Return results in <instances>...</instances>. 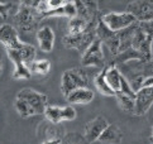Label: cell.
<instances>
[{
  "label": "cell",
  "mask_w": 153,
  "mask_h": 144,
  "mask_svg": "<svg viewBox=\"0 0 153 144\" xmlns=\"http://www.w3.org/2000/svg\"><path fill=\"white\" fill-rule=\"evenodd\" d=\"M109 126L108 120L104 118L102 115L96 116L95 119H92L91 121H89L85 125V139L87 143H94L96 140H99V138L101 137V134L105 129Z\"/></svg>",
  "instance_id": "obj_7"
},
{
  "label": "cell",
  "mask_w": 153,
  "mask_h": 144,
  "mask_svg": "<svg viewBox=\"0 0 153 144\" xmlns=\"http://www.w3.org/2000/svg\"><path fill=\"white\" fill-rule=\"evenodd\" d=\"M89 79L84 70L72 68L63 72L61 80V91L65 97H67L72 91L77 88H87Z\"/></svg>",
  "instance_id": "obj_1"
},
{
  "label": "cell",
  "mask_w": 153,
  "mask_h": 144,
  "mask_svg": "<svg viewBox=\"0 0 153 144\" xmlns=\"http://www.w3.org/2000/svg\"><path fill=\"white\" fill-rule=\"evenodd\" d=\"M19 54H20V57H22V61H23V62L27 66H28V67H30L32 63L36 61L37 51H36V48L32 46V44L24 43V46L19 49Z\"/></svg>",
  "instance_id": "obj_19"
},
{
  "label": "cell",
  "mask_w": 153,
  "mask_h": 144,
  "mask_svg": "<svg viewBox=\"0 0 153 144\" xmlns=\"http://www.w3.org/2000/svg\"><path fill=\"white\" fill-rule=\"evenodd\" d=\"M61 111H62V121L63 120H75L76 119V110L72 106H61Z\"/></svg>",
  "instance_id": "obj_23"
},
{
  "label": "cell",
  "mask_w": 153,
  "mask_h": 144,
  "mask_svg": "<svg viewBox=\"0 0 153 144\" xmlns=\"http://www.w3.org/2000/svg\"><path fill=\"white\" fill-rule=\"evenodd\" d=\"M43 15L38 12L37 9H32L25 7L23 3H20V8L18 10V13L15 14L14 20L22 30L24 32H30L36 28V25L38 23V20L42 19Z\"/></svg>",
  "instance_id": "obj_3"
},
{
  "label": "cell",
  "mask_w": 153,
  "mask_h": 144,
  "mask_svg": "<svg viewBox=\"0 0 153 144\" xmlns=\"http://www.w3.org/2000/svg\"><path fill=\"white\" fill-rule=\"evenodd\" d=\"M29 68H30L32 75L46 76L51 70V63L47 59H36Z\"/></svg>",
  "instance_id": "obj_20"
},
{
  "label": "cell",
  "mask_w": 153,
  "mask_h": 144,
  "mask_svg": "<svg viewBox=\"0 0 153 144\" xmlns=\"http://www.w3.org/2000/svg\"><path fill=\"white\" fill-rule=\"evenodd\" d=\"M139 28L143 30L149 38L153 39V20H151V22H142V23H139Z\"/></svg>",
  "instance_id": "obj_24"
},
{
  "label": "cell",
  "mask_w": 153,
  "mask_h": 144,
  "mask_svg": "<svg viewBox=\"0 0 153 144\" xmlns=\"http://www.w3.org/2000/svg\"><path fill=\"white\" fill-rule=\"evenodd\" d=\"M61 144H62V143H61Z\"/></svg>",
  "instance_id": "obj_30"
},
{
  "label": "cell",
  "mask_w": 153,
  "mask_h": 144,
  "mask_svg": "<svg viewBox=\"0 0 153 144\" xmlns=\"http://www.w3.org/2000/svg\"><path fill=\"white\" fill-rule=\"evenodd\" d=\"M61 139H47L46 142H43L42 144H61Z\"/></svg>",
  "instance_id": "obj_26"
},
{
  "label": "cell",
  "mask_w": 153,
  "mask_h": 144,
  "mask_svg": "<svg viewBox=\"0 0 153 144\" xmlns=\"http://www.w3.org/2000/svg\"><path fill=\"white\" fill-rule=\"evenodd\" d=\"M66 100L70 104H79V105L89 104L94 100V92L90 88H77V90L70 94L66 97Z\"/></svg>",
  "instance_id": "obj_14"
},
{
  "label": "cell",
  "mask_w": 153,
  "mask_h": 144,
  "mask_svg": "<svg viewBox=\"0 0 153 144\" xmlns=\"http://www.w3.org/2000/svg\"><path fill=\"white\" fill-rule=\"evenodd\" d=\"M152 128H153V126H152Z\"/></svg>",
  "instance_id": "obj_29"
},
{
  "label": "cell",
  "mask_w": 153,
  "mask_h": 144,
  "mask_svg": "<svg viewBox=\"0 0 153 144\" xmlns=\"http://www.w3.org/2000/svg\"><path fill=\"white\" fill-rule=\"evenodd\" d=\"M94 85L96 87V90L99 91L101 95H104V96H114V97H115L117 92L108 85L106 79H105V70H104V68L101 70L100 73L96 75L95 80H94Z\"/></svg>",
  "instance_id": "obj_15"
},
{
  "label": "cell",
  "mask_w": 153,
  "mask_h": 144,
  "mask_svg": "<svg viewBox=\"0 0 153 144\" xmlns=\"http://www.w3.org/2000/svg\"><path fill=\"white\" fill-rule=\"evenodd\" d=\"M146 87H153V75L146 76L143 85H142V88H146Z\"/></svg>",
  "instance_id": "obj_25"
},
{
  "label": "cell",
  "mask_w": 153,
  "mask_h": 144,
  "mask_svg": "<svg viewBox=\"0 0 153 144\" xmlns=\"http://www.w3.org/2000/svg\"><path fill=\"white\" fill-rule=\"evenodd\" d=\"M153 104V87H146L140 88L137 92L135 97V116H143L144 114L148 113Z\"/></svg>",
  "instance_id": "obj_9"
},
{
  "label": "cell",
  "mask_w": 153,
  "mask_h": 144,
  "mask_svg": "<svg viewBox=\"0 0 153 144\" xmlns=\"http://www.w3.org/2000/svg\"><path fill=\"white\" fill-rule=\"evenodd\" d=\"M89 25V22H86L85 19L80 18V16H75L74 19H70L68 25H67V34L70 36H77L84 33L85 29Z\"/></svg>",
  "instance_id": "obj_16"
},
{
  "label": "cell",
  "mask_w": 153,
  "mask_h": 144,
  "mask_svg": "<svg viewBox=\"0 0 153 144\" xmlns=\"http://www.w3.org/2000/svg\"><path fill=\"white\" fill-rule=\"evenodd\" d=\"M127 12L133 14L138 23L142 22H151L153 20V1H140V0H137V1H132L128 4L127 7Z\"/></svg>",
  "instance_id": "obj_6"
},
{
  "label": "cell",
  "mask_w": 153,
  "mask_h": 144,
  "mask_svg": "<svg viewBox=\"0 0 153 144\" xmlns=\"http://www.w3.org/2000/svg\"><path fill=\"white\" fill-rule=\"evenodd\" d=\"M151 143L153 144V128H152V133H151Z\"/></svg>",
  "instance_id": "obj_27"
},
{
  "label": "cell",
  "mask_w": 153,
  "mask_h": 144,
  "mask_svg": "<svg viewBox=\"0 0 153 144\" xmlns=\"http://www.w3.org/2000/svg\"><path fill=\"white\" fill-rule=\"evenodd\" d=\"M120 94H123V95H125V96L132 97V99H134V100L137 97V92L133 90V87L130 86L128 80L125 79L124 76L122 77V90H120Z\"/></svg>",
  "instance_id": "obj_22"
},
{
  "label": "cell",
  "mask_w": 153,
  "mask_h": 144,
  "mask_svg": "<svg viewBox=\"0 0 153 144\" xmlns=\"http://www.w3.org/2000/svg\"><path fill=\"white\" fill-rule=\"evenodd\" d=\"M115 97H117V101L119 104L120 109H122L123 111H125L127 114H133L134 115V111H135V100L134 99L129 97V96H125L120 92L117 94Z\"/></svg>",
  "instance_id": "obj_18"
},
{
  "label": "cell",
  "mask_w": 153,
  "mask_h": 144,
  "mask_svg": "<svg viewBox=\"0 0 153 144\" xmlns=\"http://www.w3.org/2000/svg\"><path fill=\"white\" fill-rule=\"evenodd\" d=\"M7 53H8L9 59L14 65L13 79H30V76H32L30 68L22 61L19 49H8Z\"/></svg>",
  "instance_id": "obj_10"
},
{
  "label": "cell",
  "mask_w": 153,
  "mask_h": 144,
  "mask_svg": "<svg viewBox=\"0 0 153 144\" xmlns=\"http://www.w3.org/2000/svg\"><path fill=\"white\" fill-rule=\"evenodd\" d=\"M71 144H72V143H71Z\"/></svg>",
  "instance_id": "obj_28"
},
{
  "label": "cell",
  "mask_w": 153,
  "mask_h": 144,
  "mask_svg": "<svg viewBox=\"0 0 153 144\" xmlns=\"http://www.w3.org/2000/svg\"><path fill=\"white\" fill-rule=\"evenodd\" d=\"M102 43L100 39H96L91 46L87 48V51L81 57V65L84 67H100L101 70L104 66V53H102Z\"/></svg>",
  "instance_id": "obj_5"
},
{
  "label": "cell",
  "mask_w": 153,
  "mask_h": 144,
  "mask_svg": "<svg viewBox=\"0 0 153 144\" xmlns=\"http://www.w3.org/2000/svg\"><path fill=\"white\" fill-rule=\"evenodd\" d=\"M0 41L4 48L7 49H20L24 43L19 39L18 32L10 24H3L0 28Z\"/></svg>",
  "instance_id": "obj_8"
},
{
  "label": "cell",
  "mask_w": 153,
  "mask_h": 144,
  "mask_svg": "<svg viewBox=\"0 0 153 144\" xmlns=\"http://www.w3.org/2000/svg\"><path fill=\"white\" fill-rule=\"evenodd\" d=\"M101 19L104 22L109 29L111 32H115V33H119L124 29L129 28L134 24L138 23L137 18L130 14L128 12H123V13H108L105 15L101 16Z\"/></svg>",
  "instance_id": "obj_2"
},
{
  "label": "cell",
  "mask_w": 153,
  "mask_h": 144,
  "mask_svg": "<svg viewBox=\"0 0 153 144\" xmlns=\"http://www.w3.org/2000/svg\"><path fill=\"white\" fill-rule=\"evenodd\" d=\"M17 97L23 99L28 102L38 114H45V110L48 106V97L45 94H41L32 88H23L17 94Z\"/></svg>",
  "instance_id": "obj_4"
},
{
  "label": "cell",
  "mask_w": 153,
  "mask_h": 144,
  "mask_svg": "<svg viewBox=\"0 0 153 144\" xmlns=\"http://www.w3.org/2000/svg\"><path fill=\"white\" fill-rule=\"evenodd\" d=\"M104 70H105V79H106L108 85L110 86L117 94L120 92V90H122V77H123V75L120 73L118 67L113 63V65L105 66Z\"/></svg>",
  "instance_id": "obj_12"
},
{
  "label": "cell",
  "mask_w": 153,
  "mask_h": 144,
  "mask_svg": "<svg viewBox=\"0 0 153 144\" xmlns=\"http://www.w3.org/2000/svg\"><path fill=\"white\" fill-rule=\"evenodd\" d=\"M14 108H15L17 113L22 116V118H29V116L37 115L36 110L32 108L25 100H23V99H19V97L15 99V101H14Z\"/></svg>",
  "instance_id": "obj_17"
},
{
  "label": "cell",
  "mask_w": 153,
  "mask_h": 144,
  "mask_svg": "<svg viewBox=\"0 0 153 144\" xmlns=\"http://www.w3.org/2000/svg\"><path fill=\"white\" fill-rule=\"evenodd\" d=\"M45 116L48 121H51L53 124H58L59 121H62V111L61 106H52L48 105L45 110Z\"/></svg>",
  "instance_id": "obj_21"
},
{
  "label": "cell",
  "mask_w": 153,
  "mask_h": 144,
  "mask_svg": "<svg viewBox=\"0 0 153 144\" xmlns=\"http://www.w3.org/2000/svg\"><path fill=\"white\" fill-rule=\"evenodd\" d=\"M123 131L119 129L118 125L109 124V126L105 129V131L99 138V142L102 144H120L123 140Z\"/></svg>",
  "instance_id": "obj_13"
},
{
  "label": "cell",
  "mask_w": 153,
  "mask_h": 144,
  "mask_svg": "<svg viewBox=\"0 0 153 144\" xmlns=\"http://www.w3.org/2000/svg\"><path fill=\"white\" fill-rule=\"evenodd\" d=\"M37 41H38V46H39L41 51L46 53L51 52L53 49V44H54V33L51 29V27H48V25L41 27L37 30Z\"/></svg>",
  "instance_id": "obj_11"
}]
</instances>
